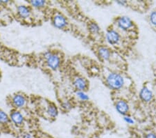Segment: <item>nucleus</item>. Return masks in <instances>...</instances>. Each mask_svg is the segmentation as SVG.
Listing matches in <instances>:
<instances>
[{
	"instance_id": "nucleus-1",
	"label": "nucleus",
	"mask_w": 156,
	"mask_h": 138,
	"mask_svg": "<svg viewBox=\"0 0 156 138\" xmlns=\"http://www.w3.org/2000/svg\"><path fill=\"white\" fill-rule=\"evenodd\" d=\"M43 59L46 66L51 71H56L59 69L62 64V59L60 55L51 50H47L43 54Z\"/></svg>"
},
{
	"instance_id": "nucleus-2",
	"label": "nucleus",
	"mask_w": 156,
	"mask_h": 138,
	"mask_svg": "<svg viewBox=\"0 0 156 138\" xmlns=\"http://www.w3.org/2000/svg\"><path fill=\"white\" fill-rule=\"evenodd\" d=\"M105 82L110 89L119 90L125 85V79L120 73L117 72H111L106 76Z\"/></svg>"
},
{
	"instance_id": "nucleus-3",
	"label": "nucleus",
	"mask_w": 156,
	"mask_h": 138,
	"mask_svg": "<svg viewBox=\"0 0 156 138\" xmlns=\"http://www.w3.org/2000/svg\"><path fill=\"white\" fill-rule=\"evenodd\" d=\"M10 103L13 109L21 110L27 107L28 104V98L23 93L17 92L11 96Z\"/></svg>"
},
{
	"instance_id": "nucleus-4",
	"label": "nucleus",
	"mask_w": 156,
	"mask_h": 138,
	"mask_svg": "<svg viewBox=\"0 0 156 138\" xmlns=\"http://www.w3.org/2000/svg\"><path fill=\"white\" fill-rule=\"evenodd\" d=\"M16 16L23 21H28L32 17L33 9L28 4H20L16 8Z\"/></svg>"
},
{
	"instance_id": "nucleus-5",
	"label": "nucleus",
	"mask_w": 156,
	"mask_h": 138,
	"mask_svg": "<svg viewBox=\"0 0 156 138\" xmlns=\"http://www.w3.org/2000/svg\"><path fill=\"white\" fill-rule=\"evenodd\" d=\"M116 25L118 29L125 32L133 31L135 27L134 22L130 19V17L126 16L118 17L116 21Z\"/></svg>"
},
{
	"instance_id": "nucleus-6",
	"label": "nucleus",
	"mask_w": 156,
	"mask_h": 138,
	"mask_svg": "<svg viewBox=\"0 0 156 138\" xmlns=\"http://www.w3.org/2000/svg\"><path fill=\"white\" fill-rule=\"evenodd\" d=\"M68 21L67 17L61 13H56L51 18V24L58 29H65L68 26Z\"/></svg>"
},
{
	"instance_id": "nucleus-7",
	"label": "nucleus",
	"mask_w": 156,
	"mask_h": 138,
	"mask_svg": "<svg viewBox=\"0 0 156 138\" xmlns=\"http://www.w3.org/2000/svg\"><path fill=\"white\" fill-rule=\"evenodd\" d=\"M10 122L16 127H21L25 122V117L21 110L13 109L9 114Z\"/></svg>"
},
{
	"instance_id": "nucleus-8",
	"label": "nucleus",
	"mask_w": 156,
	"mask_h": 138,
	"mask_svg": "<svg viewBox=\"0 0 156 138\" xmlns=\"http://www.w3.org/2000/svg\"><path fill=\"white\" fill-rule=\"evenodd\" d=\"M105 40L111 46H117L122 41V36L117 30L111 28L107 30L105 34Z\"/></svg>"
},
{
	"instance_id": "nucleus-9",
	"label": "nucleus",
	"mask_w": 156,
	"mask_h": 138,
	"mask_svg": "<svg viewBox=\"0 0 156 138\" xmlns=\"http://www.w3.org/2000/svg\"><path fill=\"white\" fill-rule=\"evenodd\" d=\"M72 84L76 91H85L88 88V82L87 80L81 76H76L73 79Z\"/></svg>"
},
{
	"instance_id": "nucleus-10",
	"label": "nucleus",
	"mask_w": 156,
	"mask_h": 138,
	"mask_svg": "<svg viewBox=\"0 0 156 138\" xmlns=\"http://www.w3.org/2000/svg\"><path fill=\"white\" fill-rule=\"evenodd\" d=\"M115 106L117 112L119 113V114L123 115V116L127 115L128 114V112H129V105H128V103L124 100H118L115 103Z\"/></svg>"
},
{
	"instance_id": "nucleus-11",
	"label": "nucleus",
	"mask_w": 156,
	"mask_h": 138,
	"mask_svg": "<svg viewBox=\"0 0 156 138\" xmlns=\"http://www.w3.org/2000/svg\"><path fill=\"white\" fill-rule=\"evenodd\" d=\"M140 99L145 103H149L152 100L153 94L151 90L147 86L143 87L140 91Z\"/></svg>"
},
{
	"instance_id": "nucleus-12",
	"label": "nucleus",
	"mask_w": 156,
	"mask_h": 138,
	"mask_svg": "<svg viewBox=\"0 0 156 138\" xmlns=\"http://www.w3.org/2000/svg\"><path fill=\"white\" fill-rule=\"evenodd\" d=\"M98 56L104 61H108L112 57V52L107 46H100L97 50Z\"/></svg>"
},
{
	"instance_id": "nucleus-13",
	"label": "nucleus",
	"mask_w": 156,
	"mask_h": 138,
	"mask_svg": "<svg viewBox=\"0 0 156 138\" xmlns=\"http://www.w3.org/2000/svg\"><path fill=\"white\" fill-rule=\"evenodd\" d=\"M58 109L54 103H49L45 110V113L50 119H56L58 115Z\"/></svg>"
},
{
	"instance_id": "nucleus-14",
	"label": "nucleus",
	"mask_w": 156,
	"mask_h": 138,
	"mask_svg": "<svg viewBox=\"0 0 156 138\" xmlns=\"http://www.w3.org/2000/svg\"><path fill=\"white\" fill-rule=\"evenodd\" d=\"M27 4H28L32 9L40 10L46 7L47 2L44 1V0H31V1L27 2Z\"/></svg>"
},
{
	"instance_id": "nucleus-15",
	"label": "nucleus",
	"mask_w": 156,
	"mask_h": 138,
	"mask_svg": "<svg viewBox=\"0 0 156 138\" xmlns=\"http://www.w3.org/2000/svg\"><path fill=\"white\" fill-rule=\"evenodd\" d=\"M10 123L9 114L4 110L0 109V125H6Z\"/></svg>"
},
{
	"instance_id": "nucleus-16",
	"label": "nucleus",
	"mask_w": 156,
	"mask_h": 138,
	"mask_svg": "<svg viewBox=\"0 0 156 138\" xmlns=\"http://www.w3.org/2000/svg\"><path fill=\"white\" fill-rule=\"evenodd\" d=\"M88 29L89 32L93 35H98L101 32V28L97 22H90L88 24Z\"/></svg>"
},
{
	"instance_id": "nucleus-17",
	"label": "nucleus",
	"mask_w": 156,
	"mask_h": 138,
	"mask_svg": "<svg viewBox=\"0 0 156 138\" xmlns=\"http://www.w3.org/2000/svg\"><path fill=\"white\" fill-rule=\"evenodd\" d=\"M60 107H61L62 110L64 111H69L70 110L72 109L73 104L71 102V100L68 99L63 100L60 103Z\"/></svg>"
},
{
	"instance_id": "nucleus-18",
	"label": "nucleus",
	"mask_w": 156,
	"mask_h": 138,
	"mask_svg": "<svg viewBox=\"0 0 156 138\" xmlns=\"http://www.w3.org/2000/svg\"><path fill=\"white\" fill-rule=\"evenodd\" d=\"M75 95L81 101H87L90 99L89 96L84 91H76Z\"/></svg>"
},
{
	"instance_id": "nucleus-19",
	"label": "nucleus",
	"mask_w": 156,
	"mask_h": 138,
	"mask_svg": "<svg viewBox=\"0 0 156 138\" xmlns=\"http://www.w3.org/2000/svg\"><path fill=\"white\" fill-rule=\"evenodd\" d=\"M123 119H124V121L128 125H134L135 124V119L128 114L123 116Z\"/></svg>"
},
{
	"instance_id": "nucleus-20",
	"label": "nucleus",
	"mask_w": 156,
	"mask_h": 138,
	"mask_svg": "<svg viewBox=\"0 0 156 138\" xmlns=\"http://www.w3.org/2000/svg\"><path fill=\"white\" fill-rule=\"evenodd\" d=\"M149 21L153 25L156 26V10L151 12L149 15Z\"/></svg>"
},
{
	"instance_id": "nucleus-21",
	"label": "nucleus",
	"mask_w": 156,
	"mask_h": 138,
	"mask_svg": "<svg viewBox=\"0 0 156 138\" xmlns=\"http://www.w3.org/2000/svg\"><path fill=\"white\" fill-rule=\"evenodd\" d=\"M22 138H35V135L31 132H25L22 135Z\"/></svg>"
},
{
	"instance_id": "nucleus-22",
	"label": "nucleus",
	"mask_w": 156,
	"mask_h": 138,
	"mask_svg": "<svg viewBox=\"0 0 156 138\" xmlns=\"http://www.w3.org/2000/svg\"><path fill=\"white\" fill-rule=\"evenodd\" d=\"M11 3L12 2L9 0H0V6H6Z\"/></svg>"
},
{
	"instance_id": "nucleus-23",
	"label": "nucleus",
	"mask_w": 156,
	"mask_h": 138,
	"mask_svg": "<svg viewBox=\"0 0 156 138\" xmlns=\"http://www.w3.org/2000/svg\"><path fill=\"white\" fill-rule=\"evenodd\" d=\"M116 4L119 5V6H126V5H128V2L125 1V0H118V1H116Z\"/></svg>"
},
{
	"instance_id": "nucleus-24",
	"label": "nucleus",
	"mask_w": 156,
	"mask_h": 138,
	"mask_svg": "<svg viewBox=\"0 0 156 138\" xmlns=\"http://www.w3.org/2000/svg\"><path fill=\"white\" fill-rule=\"evenodd\" d=\"M144 138H156V135L153 132H149L145 135Z\"/></svg>"
},
{
	"instance_id": "nucleus-25",
	"label": "nucleus",
	"mask_w": 156,
	"mask_h": 138,
	"mask_svg": "<svg viewBox=\"0 0 156 138\" xmlns=\"http://www.w3.org/2000/svg\"><path fill=\"white\" fill-rule=\"evenodd\" d=\"M2 80V76H1V74H0V82H1Z\"/></svg>"
},
{
	"instance_id": "nucleus-26",
	"label": "nucleus",
	"mask_w": 156,
	"mask_h": 138,
	"mask_svg": "<svg viewBox=\"0 0 156 138\" xmlns=\"http://www.w3.org/2000/svg\"><path fill=\"white\" fill-rule=\"evenodd\" d=\"M0 13H1V9H0Z\"/></svg>"
}]
</instances>
